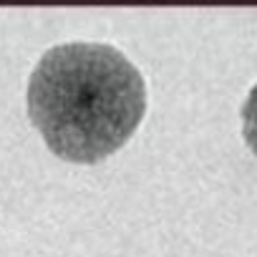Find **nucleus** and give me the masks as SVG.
<instances>
[{
	"mask_svg": "<svg viewBox=\"0 0 257 257\" xmlns=\"http://www.w3.org/2000/svg\"><path fill=\"white\" fill-rule=\"evenodd\" d=\"M28 116L46 147L76 164H96L118 152L147 111L142 71L106 43H61L31 71Z\"/></svg>",
	"mask_w": 257,
	"mask_h": 257,
	"instance_id": "obj_1",
	"label": "nucleus"
},
{
	"mask_svg": "<svg viewBox=\"0 0 257 257\" xmlns=\"http://www.w3.org/2000/svg\"><path fill=\"white\" fill-rule=\"evenodd\" d=\"M242 134L247 147L252 149V154L257 157V83L249 88L244 103H242Z\"/></svg>",
	"mask_w": 257,
	"mask_h": 257,
	"instance_id": "obj_2",
	"label": "nucleus"
}]
</instances>
